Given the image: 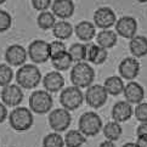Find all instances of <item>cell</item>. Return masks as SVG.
<instances>
[{
	"label": "cell",
	"mask_w": 147,
	"mask_h": 147,
	"mask_svg": "<svg viewBox=\"0 0 147 147\" xmlns=\"http://www.w3.org/2000/svg\"><path fill=\"white\" fill-rule=\"evenodd\" d=\"M12 26V17L6 10H0V33L9 30Z\"/></svg>",
	"instance_id": "1f68e13d"
},
{
	"label": "cell",
	"mask_w": 147,
	"mask_h": 147,
	"mask_svg": "<svg viewBox=\"0 0 147 147\" xmlns=\"http://www.w3.org/2000/svg\"><path fill=\"white\" fill-rule=\"evenodd\" d=\"M43 147H65V140L60 133L54 131L43 139Z\"/></svg>",
	"instance_id": "f1b7e54d"
},
{
	"label": "cell",
	"mask_w": 147,
	"mask_h": 147,
	"mask_svg": "<svg viewBox=\"0 0 147 147\" xmlns=\"http://www.w3.org/2000/svg\"><path fill=\"white\" fill-rule=\"evenodd\" d=\"M124 97L125 101L129 102L130 105H139L144 101L145 98V89L142 88L141 84H139L138 82L131 80L129 82L127 85L124 86Z\"/></svg>",
	"instance_id": "2e32d148"
},
{
	"label": "cell",
	"mask_w": 147,
	"mask_h": 147,
	"mask_svg": "<svg viewBox=\"0 0 147 147\" xmlns=\"http://www.w3.org/2000/svg\"><path fill=\"white\" fill-rule=\"evenodd\" d=\"M107 57H108V50L100 48L97 55H96V59H95V61H94V63L95 65H102L103 62L107 60Z\"/></svg>",
	"instance_id": "d590c367"
},
{
	"label": "cell",
	"mask_w": 147,
	"mask_h": 147,
	"mask_svg": "<svg viewBox=\"0 0 147 147\" xmlns=\"http://www.w3.org/2000/svg\"><path fill=\"white\" fill-rule=\"evenodd\" d=\"M102 120L96 112L89 111L80 115L78 122V130L85 136V138H92L96 136L102 129Z\"/></svg>",
	"instance_id": "277c9868"
},
{
	"label": "cell",
	"mask_w": 147,
	"mask_h": 147,
	"mask_svg": "<svg viewBox=\"0 0 147 147\" xmlns=\"http://www.w3.org/2000/svg\"><path fill=\"white\" fill-rule=\"evenodd\" d=\"M136 135H138V138L147 139V123H141L136 128Z\"/></svg>",
	"instance_id": "8d00e7d4"
},
{
	"label": "cell",
	"mask_w": 147,
	"mask_h": 147,
	"mask_svg": "<svg viewBox=\"0 0 147 147\" xmlns=\"http://www.w3.org/2000/svg\"><path fill=\"white\" fill-rule=\"evenodd\" d=\"M9 122L11 128L16 131H27L34 123L33 112L27 107H15L9 114Z\"/></svg>",
	"instance_id": "3957f363"
},
{
	"label": "cell",
	"mask_w": 147,
	"mask_h": 147,
	"mask_svg": "<svg viewBox=\"0 0 147 147\" xmlns=\"http://www.w3.org/2000/svg\"><path fill=\"white\" fill-rule=\"evenodd\" d=\"M136 1H139V3H147V0H136Z\"/></svg>",
	"instance_id": "b9f144b4"
},
{
	"label": "cell",
	"mask_w": 147,
	"mask_h": 147,
	"mask_svg": "<svg viewBox=\"0 0 147 147\" xmlns=\"http://www.w3.org/2000/svg\"><path fill=\"white\" fill-rule=\"evenodd\" d=\"M13 79V71L7 63H0V86H6L11 84Z\"/></svg>",
	"instance_id": "f546056e"
},
{
	"label": "cell",
	"mask_w": 147,
	"mask_h": 147,
	"mask_svg": "<svg viewBox=\"0 0 147 147\" xmlns=\"http://www.w3.org/2000/svg\"><path fill=\"white\" fill-rule=\"evenodd\" d=\"M96 44L102 49H112L117 45L118 41V35L114 30L111 29H102L101 32L96 34Z\"/></svg>",
	"instance_id": "ffe728a7"
},
{
	"label": "cell",
	"mask_w": 147,
	"mask_h": 147,
	"mask_svg": "<svg viewBox=\"0 0 147 147\" xmlns=\"http://www.w3.org/2000/svg\"><path fill=\"white\" fill-rule=\"evenodd\" d=\"M98 49L100 46L95 43H91V41H89V43L85 44V60L88 62H91L94 63V61L96 59V55L98 52Z\"/></svg>",
	"instance_id": "d6a6232c"
},
{
	"label": "cell",
	"mask_w": 147,
	"mask_h": 147,
	"mask_svg": "<svg viewBox=\"0 0 147 147\" xmlns=\"http://www.w3.org/2000/svg\"><path fill=\"white\" fill-rule=\"evenodd\" d=\"M129 50L135 59L144 57L147 55V38L144 35H135L130 39Z\"/></svg>",
	"instance_id": "44dd1931"
},
{
	"label": "cell",
	"mask_w": 147,
	"mask_h": 147,
	"mask_svg": "<svg viewBox=\"0 0 147 147\" xmlns=\"http://www.w3.org/2000/svg\"><path fill=\"white\" fill-rule=\"evenodd\" d=\"M76 5L73 0H54L51 4V12L60 20H68L73 16Z\"/></svg>",
	"instance_id": "9a60e30c"
},
{
	"label": "cell",
	"mask_w": 147,
	"mask_h": 147,
	"mask_svg": "<svg viewBox=\"0 0 147 147\" xmlns=\"http://www.w3.org/2000/svg\"><path fill=\"white\" fill-rule=\"evenodd\" d=\"M41 72L35 65H23L16 72L17 85L22 89H35L41 82Z\"/></svg>",
	"instance_id": "7a4b0ae2"
},
{
	"label": "cell",
	"mask_w": 147,
	"mask_h": 147,
	"mask_svg": "<svg viewBox=\"0 0 147 147\" xmlns=\"http://www.w3.org/2000/svg\"><path fill=\"white\" fill-rule=\"evenodd\" d=\"M73 30H74V28L68 21L61 20L55 23L54 28H52V34H54V36L57 40H66L71 38Z\"/></svg>",
	"instance_id": "7402d4cb"
},
{
	"label": "cell",
	"mask_w": 147,
	"mask_h": 147,
	"mask_svg": "<svg viewBox=\"0 0 147 147\" xmlns=\"http://www.w3.org/2000/svg\"><path fill=\"white\" fill-rule=\"evenodd\" d=\"M54 106V100L46 90H35L29 97V109L36 114H46Z\"/></svg>",
	"instance_id": "5b68a950"
},
{
	"label": "cell",
	"mask_w": 147,
	"mask_h": 147,
	"mask_svg": "<svg viewBox=\"0 0 147 147\" xmlns=\"http://www.w3.org/2000/svg\"><path fill=\"white\" fill-rule=\"evenodd\" d=\"M5 1H6V0H0V5H1V4H4Z\"/></svg>",
	"instance_id": "7bdbcfd3"
},
{
	"label": "cell",
	"mask_w": 147,
	"mask_h": 147,
	"mask_svg": "<svg viewBox=\"0 0 147 147\" xmlns=\"http://www.w3.org/2000/svg\"><path fill=\"white\" fill-rule=\"evenodd\" d=\"M28 59L27 49H24L20 44H12L5 51V61L11 67H21L26 65Z\"/></svg>",
	"instance_id": "8fae6325"
},
{
	"label": "cell",
	"mask_w": 147,
	"mask_h": 147,
	"mask_svg": "<svg viewBox=\"0 0 147 147\" xmlns=\"http://www.w3.org/2000/svg\"><path fill=\"white\" fill-rule=\"evenodd\" d=\"M32 1V6L36 11H48L49 7H51L52 0H30Z\"/></svg>",
	"instance_id": "e575fe53"
},
{
	"label": "cell",
	"mask_w": 147,
	"mask_h": 147,
	"mask_svg": "<svg viewBox=\"0 0 147 147\" xmlns=\"http://www.w3.org/2000/svg\"><path fill=\"white\" fill-rule=\"evenodd\" d=\"M124 82L120 77L117 76H112V77H108L106 80L103 83V88L106 89V91L108 95H112V96H118L123 92L124 90Z\"/></svg>",
	"instance_id": "603a6c76"
},
{
	"label": "cell",
	"mask_w": 147,
	"mask_h": 147,
	"mask_svg": "<svg viewBox=\"0 0 147 147\" xmlns=\"http://www.w3.org/2000/svg\"><path fill=\"white\" fill-rule=\"evenodd\" d=\"M51 63H52V67L55 68L56 71H67L69 69V68L72 67V63L73 61L71 59L69 54H68V51L66 52V54L61 55L59 57H55V59H51Z\"/></svg>",
	"instance_id": "4316f807"
},
{
	"label": "cell",
	"mask_w": 147,
	"mask_h": 147,
	"mask_svg": "<svg viewBox=\"0 0 147 147\" xmlns=\"http://www.w3.org/2000/svg\"><path fill=\"white\" fill-rule=\"evenodd\" d=\"M118 71L122 79L133 80L140 73V63L135 57H125L124 60L120 61L118 66Z\"/></svg>",
	"instance_id": "5bb4252c"
},
{
	"label": "cell",
	"mask_w": 147,
	"mask_h": 147,
	"mask_svg": "<svg viewBox=\"0 0 147 147\" xmlns=\"http://www.w3.org/2000/svg\"><path fill=\"white\" fill-rule=\"evenodd\" d=\"M56 22H57L56 17L54 16V13L51 11H43L38 15V17H36V23H38L39 28H41L43 30L52 29Z\"/></svg>",
	"instance_id": "484cf974"
},
{
	"label": "cell",
	"mask_w": 147,
	"mask_h": 147,
	"mask_svg": "<svg viewBox=\"0 0 147 147\" xmlns=\"http://www.w3.org/2000/svg\"><path fill=\"white\" fill-rule=\"evenodd\" d=\"M136 146L138 147H147V139H141V138H138L136 140Z\"/></svg>",
	"instance_id": "f35d334b"
},
{
	"label": "cell",
	"mask_w": 147,
	"mask_h": 147,
	"mask_svg": "<svg viewBox=\"0 0 147 147\" xmlns=\"http://www.w3.org/2000/svg\"><path fill=\"white\" fill-rule=\"evenodd\" d=\"M1 102L6 107H18L20 103L23 101V91L22 88L17 84H9L1 89Z\"/></svg>",
	"instance_id": "30bf717a"
},
{
	"label": "cell",
	"mask_w": 147,
	"mask_h": 147,
	"mask_svg": "<svg viewBox=\"0 0 147 147\" xmlns=\"http://www.w3.org/2000/svg\"><path fill=\"white\" fill-rule=\"evenodd\" d=\"M122 147H138V146H136L135 142H127V144H124Z\"/></svg>",
	"instance_id": "60d3db41"
},
{
	"label": "cell",
	"mask_w": 147,
	"mask_h": 147,
	"mask_svg": "<svg viewBox=\"0 0 147 147\" xmlns=\"http://www.w3.org/2000/svg\"><path fill=\"white\" fill-rule=\"evenodd\" d=\"M74 32L79 40L89 43L96 36V27L90 21H80L74 27Z\"/></svg>",
	"instance_id": "d6986e66"
},
{
	"label": "cell",
	"mask_w": 147,
	"mask_h": 147,
	"mask_svg": "<svg viewBox=\"0 0 147 147\" xmlns=\"http://www.w3.org/2000/svg\"><path fill=\"white\" fill-rule=\"evenodd\" d=\"M102 130H103V135H105V138H106V140L113 141V142L118 141L123 133V129L120 127V124L114 122V120L113 122H108L102 128Z\"/></svg>",
	"instance_id": "d4e9b609"
},
{
	"label": "cell",
	"mask_w": 147,
	"mask_h": 147,
	"mask_svg": "<svg viewBox=\"0 0 147 147\" xmlns=\"http://www.w3.org/2000/svg\"><path fill=\"white\" fill-rule=\"evenodd\" d=\"M115 33L117 35H120L122 38L131 39L136 35V30H138V22L133 16H123L114 24Z\"/></svg>",
	"instance_id": "4fadbf2b"
},
{
	"label": "cell",
	"mask_w": 147,
	"mask_h": 147,
	"mask_svg": "<svg viewBox=\"0 0 147 147\" xmlns=\"http://www.w3.org/2000/svg\"><path fill=\"white\" fill-rule=\"evenodd\" d=\"M98 147H115L114 142L113 141H109V140H106V141H103V142L100 144Z\"/></svg>",
	"instance_id": "ab89813d"
},
{
	"label": "cell",
	"mask_w": 147,
	"mask_h": 147,
	"mask_svg": "<svg viewBox=\"0 0 147 147\" xmlns=\"http://www.w3.org/2000/svg\"><path fill=\"white\" fill-rule=\"evenodd\" d=\"M68 54H69L71 59L73 62H84L85 60V44L83 43H74L71 45L68 49Z\"/></svg>",
	"instance_id": "83f0119b"
},
{
	"label": "cell",
	"mask_w": 147,
	"mask_h": 147,
	"mask_svg": "<svg viewBox=\"0 0 147 147\" xmlns=\"http://www.w3.org/2000/svg\"><path fill=\"white\" fill-rule=\"evenodd\" d=\"M108 94L103 85L95 84L86 88V91L84 94V100L91 108H101L107 102Z\"/></svg>",
	"instance_id": "9c48e42d"
},
{
	"label": "cell",
	"mask_w": 147,
	"mask_h": 147,
	"mask_svg": "<svg viewBox=\"0 0 147 147\" xmlns=\"http://www.w3.org/2000/svg\"><path fill=\"white\" fill-rule=\"evenodd\" d=\"M84 101V94L82 89L77 86H68L61 90L60 94V103L62 108L67 111H74L82 106Z\"/></svg>",
	"instance_id": "8992f818"
},
{
	"label": "cell",
	"mask_w": 147,
	"mask_h": 147,
	"mask_svg": "<svg viewBox=\"0 0 147 147\" xmlns=\"http://www.w3.org/2000/svg\"><path fill=\"white\" fill-rule=\"evenodd\" d=\"M134 108L127 101H118L112 108V118L117 123H124L133 117Z\"/></svg>",
	"instance_id": "ac0fdd59"
},
{
	"label": "cell",
	"mask_w": 147,
	"mask_h": 147,
	"mask_svg": "<svg viewBox=\"0 0 147 147\" xmlns=\"http://www.w3.org/2000/svg\"><path fill=\"white\" fill-rule=\"evenodd\" d=\"M95 79V71L88 62H78L71 69V82L73 86L86 89L92 85Z\"/></svg>",
	"instance_id": "6da1fadb"
},
{
	"label": "cell",
	"mask_w": 147,
	"mask_h": 147,
	"mask_svg": "<svg viewBox=\"0 0 147 147\" xmlns=\"http://www.w3.org/2000/svg\"><path fill=\"white\" fill-rule=\"evenodd\" d=\"M44 89L48 92H59L65 88V78L59 71H51L41 79Z\"/></svg>",
	"instance_id": "e0dca14e"
},
{
	"label": "cell",
	"mask_w": 147,
	"mask_h": 147,
	"mask_svg": "<svg viewBox=\"0 0 147 147\" xmlns=\"http://www.w3.org/2000/svg\"><path fill=\"white\" fill-rule=\"evenodd\" d=\"M72 117L65 108H55L49 113V125L55 133H62L71 125Z\"/></svg>",
	"instance_id": "52a82bcc"
},
{
	"label": "cell",
	"mask_w": 147,
	"mask_h": 147,
	"mask_svg": "<svg viewBox=\"0 0 147 147\" xmlns=\"http://www.w3.org/2000/svg\"><path fill=\"white\" fill-rule=\"evenodd\" d=\"M135 118L140 123H147V102H141L136 105V108L134 109Z\"/></svg>",
	"instance_id": "836d02e7"
},
{
	"label": "cell",
	"mask_w": 147,
	"mask_h": 147,
	"mask_svg": "<svg viewBox=\"0 0 147 147\" xmlns=\"http://www.w3.org/2000/svg\"><path fill=\"white\" fill-rule=\"evenodd\" d=\"M63 140L66 147H82L86 142V138L78 129L68 130Z\"/></svg>",
	"instance_id": "cb8c5ba5"
},
{
	"label": "cell",
	"mask_w": 147,
	"mask_h": 147,
	"mask_svg": "<svg viewBox=\"0 0 147 147\" xmlns=\"http://www.w3.org/2000/svg\"><path fill=\"white\" fill-rule=\"evenodd\" d=\"M27 54L33 63H44V62L50 60L49 43L41 39L33 40L28 46Z\"/></svg>",
	"instance_id": "ba28073f"
},
{
	"label": "cell",
	"mask_w": 147,
	"mask_h": 147,
	"mask_svg": "<svg viewBox=\"0 0 147 147\" xmlns=\"http://www.w3.org/2000/svg\"><path fill=\"white\" fill-rule=\"evenodd\" d=\"M49 51H50V60L55 59V57H59L61 55L66 54L68 51L67 46L62 40H54L49 43Z\"/></svg>",
	"instance_id": "4dcf8cb0"
},
{
	"label": "cell",
	"mask_w": 147,
	"mask_h": 147,
	"mask_svg": "<svg viewBox=\"0 0 147 147\" xmlns=\"http://www.w3.org/2000/svg\"><path fill=\"white\" fill-rule=\"evenodd\" d=\"M117 22V16L111 7L102 6L94 12V24L100 29H109Z\"/></svg>",
	"instance_id": "7c38bea8"
},
{
	"label": "cell",
	"mask_w": 147,
	"mask_h": 147,
	"mask_svg": "<svg viewBox=\"0 0 147 147\" xmlns=\"http://www.w3.org/2000/svg\"><path fill=\"white\" fill-rule=\"evenodd\" d=\"M9 117V112H7V107L0 101V123L5 122V119H7Z\"/></svg>",
	"instance_id": "74e56055"
}]
</instances>
